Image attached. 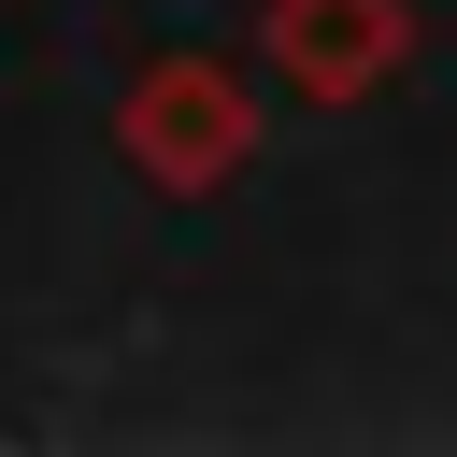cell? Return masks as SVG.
<instances>
[{"mask_svg": "<svg viewBox=\"0 0 457 457\" xmlns=\"http://www.w3.org/2000/svg\"><path fill=\"white\" fill-rule=\"evenodd\" d=\"M114 143H129L143 186L214 200V186H243V157H257V86H243L228 57L171 43V57H143V71L114 86Z\"/></svg>", "mask_w": 457, "mask_h": 457, "instance_id": "cell-1", "label": "cell"}, {"mask_svg": "<svg viewBox=\"0 0 457 457\" xmlns=\"http://www.w3.org/2000/svg\"><path fill=\"white\" fill-rule=\"evenodd\" d=\"M257 57H271L286 100L343 114V100L400 86V57H414V0H257Z\"/></svg>", "mask_w": 457, "mask_h": 457, "instance_id": "cell-2", "label": "cell"}]
</instances>
